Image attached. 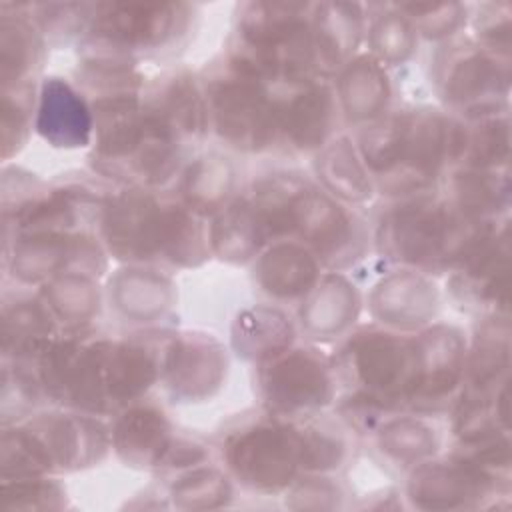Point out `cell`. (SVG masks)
<instances>
[{
  "label": "cell",
  "instance_id": "cell-1",
  "mask_svg": "<svg viewBox=\"0 0 512 512\" xmlns=\"http://www.w3.org/2000/svg\"><path fill=\"white\" fill-rule=\"evenodd\" d=\"M464 126L434 108H410L364 126L358 142L360 158L372 182L390 194L428 192L434 180L458 162Z\"/></svg>",
  "mask_w": 512,
  "mask_h": 512
},
{
  "label": "cell",
  "instance_id": "cell-2",
  "mask_svg": "<svg viewBox=\"0 0 512 512\" xmlns=\"http://www.w3.org/2000/svg\"><path fill=\"white\" fill-rule=\"evenodd\" d=\"M92 114V164L98 172L138 188L160 186L176 174L184 144L136 92L98 96Z\"/></svg>",
  "mask_w": 512,
  "mask_h": 512
},
{
  "label": "cell",
  "instance_id": "cell-3",
  "mask_svg": "<svg viewBox=\"0 0 512 512\" xmlns=\"http://www.w3.org/2000/svg\"><path fill=\"white\" fill-rule=\"evenodd\" d=\"M490 220L474 218L448 198L430 192L404 196L378 222L380 252L420 270L456 268L490 232Z\"/></svg>",
  "mask_w": 512,
  "mask_h": 512
},
{
  "label": "cell",
  "instance_id": "cell-4",
  "mask_svg": "<svg viewBox=\"0 0 512 512\" xmlns=\"http://www.w3.org/2000/svg\"><path fill=\"white\" fill-rule=\"evenodd\" d=\"M312 8L314 4H244L228 66L264 84L300 86L316 80L320 72L312 40Z\"/></svg>",
  "mask_w": 512,
  "mask_h": 512
},
{
  "label": "cell",
  "instance_id": "cell-5",
  "mask_svg": "<svg viewBox=\"0 0 512 512\" xmlns=\"http://www.w3.org/2000/svg\"><path fill=\"white\" fill-rule=\"evenodd\" d=\"M90 414H40L2 434V476H44L98 462L108 448L104 426Z\"/></svg>",
  "mask_w": 512,
  "mask_h": 512
},
{
  "label": "cell",
  "instance_id": "cell-6",
  "mask_svg": "<svg viewBox=\"0 0 512 512\" xmlns=\"http://www.w3.org/2000/svg\"><path fill=\"white\" fill-rule=\"evenodd\" d=\"M336 372L352 386L354 394L366 396L394 414L410 402L416 376L414 338L364 326L342 346Z\"/></svg>",
  "mask_w": 512,
  "mask_h": 512
},
{
  "label": "cell",
  "instance_id": "cell-7",
  "mask_svg": "<svg viewBox=\"0 0 512 512\" xmlns=\"http://www.w3.org/2000/svg\"><path fill=\"white\" fill-rule=\"evenodd\" d=\"M208 122L216 134L242 152H262L280 138L278 100L268 84L228 66L206 88Z\"/></svg>",
  "mask_w": 512,
  "mask_h": 512
},
{
  "label": "cell",
  "instance_id": "cell-8",
  "mask_svg": "<svg viewBox=\"0 0 512 512\" xmlns=\"http://www.w3.org/2000/svg\"><path fill=\"white\" fill-rule=\"evenodd\" d=\"M186 4L158 2H104L92 4L88 36L94 52L132 58L168 46L188 26Z\"/></svg>",
  "mask_w": 512,
  "mask_h": 512
},
{
  "label": "cell",
  "instance_id": "cell-9",
  "mask_svg": "<svg viewBox=\"0 0 512 512\" xmlns=\"http://www.w3.org/2000/svg\"><path fill=\"white\" fill-rule=\"evenodd\" d=\"M230 472L248 488L276 492L300 470V438L294 424L270 418L232 432L222 448Z\"/></svg>",
  "mask_w": 512,
  "mask_h": 512
},
{
  "label": "cell",
  "instance_id": "cell-10",
  "mask_svg": "<svg viewBox=\"0 0 512 512\" xmlns=\"http://www.w3.org/2000/svg\"><path fill=\"white\" fill-rule=\"evenodd\" d=\"M260 394L272 416L310 418L336 394V368L314 348H288L266 360Z\"/></svg>",
  "mask_w": 512,
  "mask_h": 512
},
{
  "label": "cell",
  "instance_id": "cell-11",
  "mask_svg": "<svg viewBox=\"0 0 512 512\" xmlns=\"http://www.w3.org/2000/svg\"><path fill=\"white\" fill-rule=\"evenodd\" d=\"M436 84L448 106L478 118L508 94V56L480 44H450L436 56Z\"/></svg>",
  "mask_w": 512,
  "mask_h": 512
},
{
  "label": "cell",
  "instance_id": "cell-12",
  "mask_svg": "<svg viewBox=\"0 0 512 512\" xmlns=\"http://www.w3.org/2000/svg\"><path fill=\"white\" fill-rule=\"evenodd\" d=\"M164 204L138 186L106 196L100 206V230L110 254L126 262L160 260Z\"/></svg>",
  "mask_w": 512,
  "mask_h": 512
},
{
  "label": "cell",
  "instance_id": "cell-13",
  "mask_svg": "<svg viewBox=\"0 0 512 512\" xmlns=\"http://www.w3.org/2000/svg\"><path fill=\"white\" fill-rule=\"evenodd\" d=\"M104 268L106 258L96 238L78 230L18 234L10 258L12 276L28 284L66 272L94 276Z\"/></svg>",
  "mask_w": 512,
  "mask_h": 512
},
{
  "label": "cell",
  "instance_id": "cell-14",
  "mask_svg": "<svg viewBox=\"0 0 512 512\" xmlns=\"http://www.w3.org/2000/svg\"><path fill=\"white\" fill-rule=\"evenodd\" d=\"M416 376L408 406L432 412L454 400L464 382L466 340L454 326L438 324L414 336Z\"/></svg>",
  "mask_w": 512,
  "mask_h": 512
},
{
  "label": "cell",
  "instance_id": "cell-15",
  "mask_svg": "<svg viewBox=\"0 0 512 512\" xmlns=\"http://www.w3.org/2000/svg\"><path fill=\"white\" fill-rule=\"evenodd\" d=\"M294 236L304 242L320 264L330 268L352 264L362 254L366 240L360 220L328 192H320L314 186L300 204Z\"/></svg>",
  "mask_w": 512,
  "mask_h": 512
},
{
  "label": "cell",
  "instance_id": "cell-16",
  "mask_svg": "<svg viewBox=\"0 0 512 512\" xmlns=\"http://www.w3.org/2000/svg\"><path fill=\"white\" fill-rule=\"evenodd\" d=\"M452 290L466 306L490 310L508 308L510 286V246L508 230H492L456 268Z\"/></svg>",
  "mask_w": 512,
  "mask_h": 512
},
{
  "label": "cell",
  "instance_id": "cell-17",
  "mask_svg": "<svg viewBox=\"0 0 512 512\" xmlns=\"http://www.w3.org/2000/svg\"><path fill=\"white\" fill-rule=\"evenodd\" d=\"M226 366L218 340L206 334H180L170 336L162 378L174 398L196 402L220 388Z\"/></svg>",
  "mask_w": 512,
  "mask_h": 512
},
{
  "label": "cell",
  "instance_id": "cell-18",
  "mask_svg": "<svg viewBox=\"0 0 512 512\" xmlns=\"http://www.w3.org/2000/svg\"><path fill=\"white\" fill-rule=\"evenodd\" d=\"M496 488V482L460 458L420 462L408 480V498L416 508L454 510L474 506Z\"/></svg>",
  "mask_w": 512,
  "mask_h": 512
},
{
  "label": "cell",
  "instance_id": "cell-19",
  "mask_svg": "<svg viewBox=\"0 0 512 512\" xmlns=\"http://www.w3.org/2000/svg\"><path fill=\"white\" fill-rule=\"evenodd\" d=\"M338 96L326 82L294 86V94L278 102L280 136L300 152L322 150L338 124Z\"/></svg>",
  "mask_w": 512,
  "mask_h": 512
},
{
  "label": "cell",
  "instance_id": "cell-20",
  "mask_svg": "<svg viewBox=\"0 0 512 512\" xmlns=\"http://www.w3.org/2000/svg\"><path fill=\"white\" fill-rule=\"evenodd\" d=\"M34 126L52 146L78 148L92 140L94 114L68 82L52 76L40 86Z\"/></svg>",
  "mask_w": 512,
  "mask_h": 512
},
{
  "label": "cell",
  "instance_id": "cell-21",
  "mask_svg": "<svg viewBox=\"0 0 512 512\" xmlns=\"http://www.w3.org/2000/svg\"><path fill=\"white\" fill-rule=\"evenodd\" d=\"M176 442L166 414L154 406L138 402L124 408L112 430V446L116 454L126 464L138 468L166 466Z\"/></svg>",
  "mask_w": 512,
  "mask_h": 512
},
{
  "label": "cell",
  "instance_id": "cell-22",
  "mask_svg": "<svg viewBox=\"0 0 512 512\" xmlns=\"http://www.w3.org/2000/svg\"><path fill=\"white\" fill-rule=\"evenodd\" d=\"M144 106L156 114L184 144L198 140L208 122L206 94L186 72H168L144 96Z\"/></svg>",
  "mask_w": 512,
  "mask_h": 512
},
{
  "label": "cell",
  "instance_id": "cell-23",
  "mask_svg": "<svg viewBox=\"0 0 512 512\" xmlns=\"http://www.w3.org/2000/svg\"><path fill=\"white\" fill-rule=\"evenodd\" d=\"M438 304L434 284L416 270L394 272L384 278L370 296L374 316L396 328H418L426 324Z\"/></svg>",
  "mask_w": 512,
  "mask_h": 512
},
{
  "label": "cell",
  "instance_id": "cell-24",
  "mask_svg": "<svg viewBox=\"0 0 512 512\" xmlns=\"http://www.w3.org/2000/svg\"><path fill=\"white\" fill-rule=\"evenodd\" d=\"M364 32L360 4L322 2L312 8V40L320 74L340 70L352 60Z\"/></svg>",
  "mask_w": 512,
  "mask_h": 512
},
{
  "label": "cell",
  "instance_id": "cell-25",
  "mask_svg": "<svg viewBox=\"0 0 512 512\" xmlns=\"http://www.w3.org/2000/svg\"><path fill=\"white\" fill-rule=\"evenodd\" d=\"M338 104L350 120L374 122L386 114L390 100V82L372 54H360L346 62L338 74Z\"/></svg>",
  "mask_w": 512,
  "mask_h": 512
},
{
  "label": "cell",
  "instance_id": "cell-26",
  "mask_svg": "<svg viewBox=\"0 0 512 512\" xmlns=\"http://www.w3.org/2000/svg\"><path fill=\"white\" fill-rule=\"evenodd\" d=\"M318 260L302 244L282 242L260 254L254 272L260 288L272 298L306 296L318 282Z\"/></svg>",
  "mask_w": 512,
  "mask_h": 512
},
{
  "label": "cell",
  "instance_id": "cell-27",
  "mask_svg": "<svg viewBox=\"0 0 512 512\" xmlns=\"http://www.w3.org/2000/svg\"><path fill=\"white\" fill-rule=\"evenodd\" d=\"M210 248L222 260L248 262L270 240L266 226L250 196L230 200L218 214L208 232Z\"/></svg>",
  "mask_w": 512,
  "mask_h": 512
},
{
  "label": "cell",
  "instance_id": "cell-28",
  "mask_svg": "<svg viewBox=\"0 0 512 512\" xmlns=\"http://www.w3.org/2000/svg\"><path fill=\"white\" fill-rule=\"evenodd\" d=\"M360 308L354 286L340 274H328L308 292L300 318L308 332L316 336H332L348 328Z\"/></svg>",
  "mask_w": 512,
  "mask_h": 512
},
{
  "label": "cell",
  "instance_id": "cell-29",
  "mask_svg": "<svg viewBox=\"0 0 512 512\" xmlns=\"http://www.w3.org/2000/svg\"><path fill=\"white\" fill-rule=\"evenodd\" d=\"M54 314L44 300L18 298L4 306V354L16 364H30L54 338Z\"/></svg>",
  "mask_w": 512,
  "mask_h": 512
},
{
  "label": "cell",
  "instance_id": "cell-30",
  "mask_svg": "<svg viewBox=\"0 0 512 512\" xmlns=\"http://www.w3.org/2000/svg\"><path fill=\"white\" fill-rule=\"evenodd\" d=\"M42 38L36 24L22 14L0 20V76L2 88L28 84L42 62Z\"/></svg>",
  "mask_w": 512,
  "mask_h": 512
},
{
  "label": "cell",
  "instance_id": "cell-31",
  "mask_svg": "<svg viewBox=\"0 0 512 512\" xmlns=\"http://www.w3.org/2000/svg\"><path fill=\"white\" fill-rule=\"evenodd\" d=\"M316 170L328 194H334L336 198L362 202L372 194L374 182L360 158V152L346 136L330 140L320 150Z\"/></svg>",
  "mask_w": 512,
  "mask_h": 512
},
{
  "label": "cell",
  "instance_id": "cell-32",
  "mask_svg": "<svg viewBox=\"0 0 512 512\" xmlns=\"http://www.w3.org/2000/svg\"><path fill=\"white\" fill-rule=\"evenodd\" d=\"M182 202L196 214H218L234 190V168L220 154L198 156L184 172Z\"/></svg>",
  "mask_w": 512,
  "mask_h": 512
},
{
  "label": "cell",
  "instance_id": "cell-33",
  "mask_svg": "<svg viewBox=\"0 0 512 512\" xmlns=\"http://www.w3.org/2000/svg\"><path fill=\"white\" fill-rule=\"evenodd\" d=\"M294 328L290 318L276 308H256L236 322L234 344L238 354L266 362L290 348Z\"/></svg>",
  "mask_w": 512,
  "mask_h": 512
},
{
  "label": "cell",
  "instance_id": "cell-34",
  "mask_svg": "<svg viewBox=\"0 0 512 512\" xmlns=\"http://www.w3.org/2000/svg\"><path fill=\"white\" fill-rule=\"evenodd\" d=\"M508 176L498 170L462 168L452 174L448 200L462 212L488 220L508 204Z\"/></svg>",
  "mask_w": 512,
  "mask_h": 512
},
{
  "label": "cell",
  "instance_id": "cell-35",
  "mask_svg": "<svg viewBox=\"0 0 512 512\" xmlns=\"http://www.w3.org/2000/svg\"><path fill=\"white\" fill-rule=\"evenodd\" d=\"M112 288L122 314L138 320H150L162 314L172 300L170 282L152 270H126L116 276Z\"/></svg>",
  "mask_w": 512,
  "mask_h": 512
},
{
  "label": "cell",
  "instance_id": "cell-36",
  "mask_svg": "<svg viewBox=\"0 0 512 512\" xmlns=\"http://www.w3.org/2000/svg\"><path fill=\"white\" fill-rule=\"evenodd\" d=\"M508 116L498 112L472 118L470 126H464V146L460 162L464 168L498 170L508 158Z\"/></svg>",
  "mask_w": 512,
  "mask_h": 512
},
{
  "label": "cell",
  "instance_id": "cell-37",
  "mask_svg": "<svg viewBox=\"0 0 512 512\" xmlns=\"http://www.w3.org/2000/svg\"><path fill=\"white\" fill-rule=\"evenodd\" d=\"M42 298L50 312L66 322H86L98 312V286L92 276L66 272L52 280L42 290Z\"/></svg>",
  "mask_w": 512,
  "mask_h": 512
},
{
  "label": "cell",
  "instance_id": "cell-38",
  "mask_svg": "<svg viewBox=\"0 0 512 512\" xmlns=\"http://www.w3.org/2000/svg\"><path fill=\"white\" fill-rule=\"evenodd\" d=\"M378 444L386 456L400 464H420L436 448V434L422 420L390 418L382 422Z\"/></svg>",
  "mask_w": 512,
  "mask_h": 512
},
{
  "label": "cell",
  "instance_id": "cell-39",
  "mask_svg": "<svg viewBox=\"0 0 512 512\" xmlns=\"http://www.w3.org/2000/svg\"><path fill=\"white\" fill-rule=\"evenodd\" d=\"M416 38L414 26L396 6L376 14L368 28L372 56L380 64L404 62L412 54Z\"/></svg>",
  "mask_w": 512,
  "mask_h": 512
},
{
  "label": "cell",
  "instance_id": "cell-40",
  "mask_svg": "<svg viewBox=\"0 0 512 512\" xmlns=\"http://www.w3.org/2000/svg\"><path fill=\"white\" fill-rule=\"evenodd\" d=\"M298 428L300 438V468L324 472L338 468L346 456L344 436L326 422H304Z\"/></svg>",
  "mask_w": 512,
  "mask_h": 512
},
{
  "label": "cell",
  "instance_id": "cell-41",
  "mask_svg": "<svg viewBox=\"0 0 512 512\" xmlns=\"http://www.w3.org/2000/svg\"><path fill=\"white\" fill-rule=\"evenodd\" d=\"M34 106V86L20 84L2 88V156L10 158L22 148L30 132Z\"/></svg>",
  "mask_w": 512,
  "mask_h": 512
},
{
  "label": "cell",
  "instance_id": "cell-42",
  "mask_svg": "<svg viewBox=\"0 0 512 512\" xmlns=\"http://www.w3.org/2000/svg\"><path fill=\"white\" fill-rule=\"evenodd\" d=\"M230 482L216 468L188 472L172 486L174 504L180 508H216L230 498Z\"/></svg>",
  "mask_w": 512,
  "mask_h": 512
},
{
  "label": "cell",
  "instance_id": "cell-43",
  "mask_svg": "<svg viewBox=\"0 0 512 512\" xmlns=\"http://www.w3.org/2000/svg\"><path fill=\"white\" fill-rule=\"evenodd\" d=\"M0 498L2 508L6 510H42L58 508L62 488L44 476H26V478H2Z\"/></svg>",
  "mask_w": 512,
  "mask_h": 512
},
{
  "label": "cell",
  "instance_id": "cell-44",
  "mask_svg": "<svg viewBox=\"0 0 512 512\" xmlns=\"http://www.w3.org/2000/svg\"><path fill=\"white\" fill-rule=\"evenodd\" d=\"M414 26L416 34L426 38H444L454 34L464 18L466 8L462 4L444 2V4H398L396 6Z\"/></svg>",
  "mask_w": 512,
  "mask_h": 512
},
{
  "label": "cell",
  "instance_id": "cell-45",
  "mask_svg": "<svg viewBox=\"0 0 512 512\" xmlns=\"http://www.w3.org/2000/svg\"><path fill=\"white\" fill-rule=\"evenodd\" d=\"M478 44L496 54L508 56L510 46V6L484 4L476 16Z\"/></svg>",
  "mask_w": 512,
  "mask_h": 512
}]
</instances>
